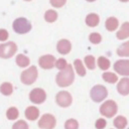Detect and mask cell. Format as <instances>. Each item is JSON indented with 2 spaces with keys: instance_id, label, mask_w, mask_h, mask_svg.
Segmentation results:
<instances>
[{
  "instance_id": "6da1fadb",
  "label": "cell",
  "mask_w": 129,
  "mask_h": 129,
  "mask_svg": "<svg viewBox=\"0 0 129 129\" xmlns=\"http://www.w3.org/2000/svg\"><path fill=\"white\" fill-rule=\"evenodd\" d=\"M75 80V74L73 71V67L71 64H68V67L64 70H61L55 78L56 84L59 87H68L73 84Z\"/></svg>"
},
{
  "instance_id": "7a4b0ae2",
  "label": "cell",
  "mask_w": 129,
  "mask_h": 129,
  "mask_svg": "<svg viewBox=\"0 0 129 129\" xmlns=\"http://www.w3.org/2000/svg\"><path fill=\"white\" fill-rule=\"evenodd\" d=\"M13 29L15 32H17L19 34H24V33H27L28 31H30L31 24L26 18L20 17L13 21Z\"/></svg>"
},
{
  "instance_id": "3957f363",
  "label": "cell",
  "mask_w": 129,
  "mask_h": 129,
  "mask_svg": "<svg viewBox=\"0 0 129 129\" xmlns=\"http://www.w3.org/2000/svg\"><path fill=\"white\" fill-rule=\"evenodd\" d=\"M100 113L108 118L113 117L117 113V105L113 100H108L100 107Z\"/></svg>"
},
{
  "instance_id": "277c9868",
  "label": "cell",
  "mask_w": 129,
  "mask_h": 129,
  "mask_svg": "<svg viewBox=\"0 0 129 129\" xmlns=\"http://www.w3.org/2000/svg\"><path fill=\"white\" fill-rule=\"evenodd\" d=\"M91 98L94 102H102L108 95L107 89L102 85H96L91 90Z\"/></svg>"
},
{
  "instance_id": "5b68a950",
  "label": "cell",
  "mask_w": 129,
  "mask_h": 129,
  "mask_svg": "<svg viewBox=\"0 0 129 129\" xmlns=\"http://www.w3.org/2000/svg\"><path fill=\"white\" fill-rule=\"evenodd\" d=\"M37 78V69L32 66L29 69L25 70L21 74V82L25 85H31L35 82Z\"/></svg>"
},
{
  "instance_id": "8992f818",
  "label": "cell",
  "mask_w": 129,
  "mask_h": 129,
  "mask_svg": "<svg viewBox=\"0 0 129 129\" xmlns=\"http://www.w3.org/2000/svg\"><path fill=\"white\" fill-rule=\"evenodd\" d=\"M16 50H17V46L14 42L9 41L6 43H2L0 45V56L2 58H9L12 55H14Z\"/></svg>"
},
{
  "instance_id": "52a82bcc",
  "label": "cell",
  "mask_w": 129,
  "mask_h": 129,
  "mask_svg": "<svg viewBox=\"0 0 129 129\" xmlns=\"http://www.w3.org/2000/svg\"><path fill=\"white\" fill-rule=\"evenodd\" d=\"M29 99H30V101H31L32 103H34V104H41V103H43V102L45 101V99H46V94H45V92H44L42 89H40V88H35V89H33V90L30 92V94H29Z\"/></svg>"
},
{
  "instance_id": "ba28073f",
  "label": "cell",
  "mask_w": 129,
  "mask_h": 129,
  "mask_svg": "<svg viewBox=\"0 0 129 129\" xmlns=\"http://www.w3.org/2000/svg\"><path fill=\"white\" fill-rule=\"evenodd\" d=\"M55 118L50 114H44L38 121V126L41 129H53L55 126Z\"/></svg>"
},
{
  "instance_id": "9c48e42d",
  "label": "cell",
  "mask_w": 129,
  "mask_h": 129,
  "mask_svg": "<svg viewBox=\"0 0 129 129\" xmlns=\"http://www.w3.org/2000/svg\"><path fill=\"white\" fill-rule=\"evenodd\" d=\"M55 101H56L57 105L60 107H69L72 104L73 99L69 92L61 91V92L57 93V95L55 97Z\"/></svg>"
},
{
  "instance_id": "30bf717a",
  "label": "cell",
  "mask_w": 129,
  "mask_h": 129,
  "mask_svg": "<svg viewBox=\"0 0 129 129\" xmlns=\"http://www.w3.org/2000/svg\"><path fill=\"white\" fill-rule=\"evenodd\" d=\"M116 73L122 76H129V59H119L114 64Z\"/></svg>"
},
{
  "instance_id": "8fae6325",
  "label": "cell",
  "mask_w": 129,
  "mask_h": 129,
  "mask_svg": "<svg viewBox=\"0 0 129 129\" xmlns=\"http://www.w3.org/2000/svg\"><path fill=\"white\" fill-rule=\"evenodd\" d=\"M55 58L53 55L51 54H45L40 56V58L38 59V63L39 66L44 69V70H48V69H52L53 67H55Z\"/></svg>"
},
{
  "instance_id": "7c38bea8",
  "label": "cell",
  "mask_w": 129,
  "mask_h": 129,
  "mask_svg": "<svg viewBox=\"0 0 129 129\" xmlns=\"http://www.w3.org/2000/svg\"><path fill=\"white\" fill-rule=\"evenodd\" d=\"M72 44L68 39H60L56 44V49L61 54H67L71 51Z\"/></svg>"
},
{
  "instance_id": "4fadbf2b",
  "label": "cell",
  "mask_w": 129,
  "mask_h": 129,
  "mask_svg": "<svg viewBox=\"0 0 129 129\" xmlns=\"http://www.w3.org/2000/svg\"><path fill=\"white\" fill-rule=\"evenodd\" d=\"M117 90L123 96L128 95L129 94V79L128 78L121 79V81H119L117 85Z\"/></svg>"
},
{
  "instance_id": "5bb4252c",
  "label": "cell",
  "mask_w": 129,
  "mask_h": 129,
  "mask_svg": "<svg viewBox=\"0 0 129 129\" xmlns=\"http://www.w3.org/2000/svg\"><path fill=\"white\" fill-rule=\"evenodd\" d=\"M38 116H39V110L34 106H30L25 110V117L30 121L36 120Z\"/></svg>"
},
{
  "instance_id": "9a60e30c",
  "label": "cell",
  "mask_w": 129,
  "mask_h": 129,
  "mask_svg": "<svg viewBox=\"0 0 129 129\" xmlns=\"http://www.w3.org/2000/svg\"><path fill=\"white\" fill-rule=\"evenodd\" d=\"M117 37L119 39H125L129 37V22H124L117 32Z\"/></svg>"
},
{
  "instance_id": "2e32d148",
  "label": "cell",
  "mask_w": 129,
  "mask_h": 129,
  "mask_svg": "<svg viewBox=\"0 0 129 129\" xmlns=\"http://www.w3.org/2000/svg\"><path fill=\"white\" fill-rule=\"evenodd\" d=\"M118 25H119V21L115 17H109L105 22V26L109 31H114L118 27Z\"/></svg>"
},
{
  "instance_id": "e0dca14e",
  "label": "cell",
  "mask_w": 129,
  "mask_h": 129,
  "mask_svg": "<svg viewBox=\"0 0 129 129\" xmlns=\"http://www.w3.org/2000/svg\"><path fill=\"white\" fill-rule=\"evenodd\" d=\"M99 21H100V18L95 13H91L86 17V23H87V25H89L91 27H94V26L98 25Z\"/></svg>"
},
{
  "instance_id": "ac0fdd59",
  "label": "cell",
  "mask_w": 129,
  "mask_h": 129,
  "mask_svg": "<svg viewBox=\"0 0 129 129\" xmlns=\"http://www.w3.org/2000/svg\"><path fill=\"white\" fill-rule=\"evenodd\" d=\"M117 53L120 56H129V41L121 44L117 49Z\"/></svg>"
},
{
  "instance_id": "d6986e66",
  "label": "cell",
  "mask_w": 129,
  "mask_h": 129,
  "mask_svg": "<svg viewBox=\"0 0 129 129\" xmlns=\"http://www.w3.org/2000/svg\"><path fill=\"white\" fill-rule=\"evenodd\" d=\"M74 66H75V69H76V72L78 73L79 76L81 77H84L86 75V70L84 68V64L82 62L81 59H76L75 62H74Z\"/></svg>"
},
{
  "instance_id": "ffe728a7",
  "label": "cell",
  "mask_w": 129,
  "mask_h": 129,
  "mask_svg": "<svg viewBox=\"0 0 129 129\" xmlns=\"http://www.w3.org/2000/svg\"><path fill=\"white\" fill-rule=\"evenodd\" d=\"M114 125L118 129H124L126 127V125H127V120L123 116H118L114 120Z\"/></svg>"
},
{
  "instance_id": "44dd1931",
  "label": "cell",
  "mask_w": 129,
  "mask_h": 129,
  "mask_svg": "<svg viewBox=\"0 0 129 129\" xmlns=\"http://www.w3.org/2000/svg\"><path fill=\"white\" fill-rule=\"evenodd\" d=\"M103 80L106 81L107 83H110V84H114L118 81V78L117 76L114 74V73H111V72H107V73H104L103 76H102Z\"/></svg>"
},
{
  "instance_id": "7402d4cb",
  "label": "cell",
  "mask_w": 129,
  "mask_h": 129,
  "mask_svg": "<svg viewBox=\"0 0 129 129\" xmlns=\"http://www.w3.org/2000/svg\"><path fill=\"white\" fill-rule=\"evenodd\" d=\"M16 63L21 68L27 67L29 64V58L23 54H18L16 56Z\"/></svg>"
},
{
  "instance_id": "603a6c76",
  "label": "cell",
  "mask_w": 129,
  "mask_h": 129,
  "mask_svg": "<svg viewBox=\"0 0 129 129\" xmlns=\"http://www.w3.org/2000/svg\"><path fill=\"white\" fill-rule=\"evenodd\" d=\"M98 66L101 70L106 71L110 68V60L108 58H106L105 56H100L98 58Z\"/></svg>"
},
{
  "instance_id": "cb8c5ba5",
  "label": "cell",
  "mask_w": 129,
  "mask_h": 129,
  "mask_svg": "<svg viewBox=\"0 0 129 129\" xmlns=\"http://www.w3.org/2000/svg\"><path fill=\"white\" fill-rule=\"evenodd\" d=\"M57 18V13L54 10H47L44 14V19L47 22H53Z\"/></svg>"
},
{
  "instance_id": "d4e9b609",
  "label": "cell",
  "mask_w": 129,
  "mask_h": 129,
  "mask_svg": "<svg viewBox=\"0 0 129 129\" xmlns=\"http://www.w3.org/2000/svg\"><path fill=\"white\" fill-rule=\"evenodd\" d=\"M0 91L3 95H10L13 91V88H12V85L10 83H3L0 87Z\"/></svg>"
},
{
  "instance_id": "484cf974",
  "label": "cell",
  "mask_w": 129,
  "mask_h": 129,
  "mask_svg": "<svg viewBox=\"0 0 129 129\" xmlns=\"http://www.w3.org/2000/svg\"><path fill=\"white\" fill-rule=\"evenodd\" d=\"M18 115H19L18 110H17L16 108H14V107L9 108V109L7 110V112H6V116H7V118L10 119V120H15V119L18 117Z\"/></svg>"
},
{
  "instance_id": "4316f807",
  "label": "cell",
  "mask_w": 129,
  "mask_h": 129,
  "mask_svg": "<svg viewBox=\"0 0 129 129\" xmlns=\"http://www.w3.org/2000/svg\"><path fill=\"white\" fill-rule=\"evenodd\" d=\"M85 63L87 64L88 69L90 70H94L96 64H95V57L93 55H87L85 57Z\"/></svg>"
},
{
  "instance_id": "83f0119b",
  "label": "cell",
  "mask_w": 129,
  "mask_h": 129,
  "mask_svg": "<svg viewBox=\"0 0 129 129\" xmlns=\"http://www.w3.org/2000/svg\"><path fill=\"white\" fill-rule=\"evenodd\" d=\"M89 39H90V41H91L92 43L97 44V43H100V42H101V40H102V36H101L99 33H97V32H93V33L90 34Z\"/></svg>"
},
{
  "instance_id": "f1b7e54d",
  "label": "cell",
  "mask_w": 129,
  "mask_h": 129,
  "mask_svg": "<svg viewBox=\"0 0 129 129\" xmlns=\"http://www.w3.org/2000/svg\"><path fill=\"white\" fill-rule=\"evenodd\" d=\"M78 127H79V124L75 119H69L64 124L66 129H78Z\"/></svg>"
},
{
  "instance_id": "f546056e",
  "label": "cell",
  "mask_w": 129,
  "mask_h": 129,
  "mask_svg": "<svg viewBox=\"0 0 129 129\" xmlns=\"http://www.w3.org/2000/svg\"><path fill=\"white\" fill-rule=\"evenodd\" d=\"M12 129H28V125L26 122H24L23 120H19L16 123L13 124Z\"/></svg>"
},
{
  "instance_id": "4dcf8cb0",
  "label": "cell",
  "mask_w": 129,
  "mask_h": 129,
  "mask_svg": "<svg viewBox=\"0 0 129 129\" xmlns=\"http://www.w3.org/2000/svg\"><path fill=\"white\" fill-rule=\"evenodd\" d=\"M55 67L58 69V70H64L67 67H68V63H67V60L64 58H59L55 61Z\"/></svg>"
},
{
  "instance_id": "1f68e13d",
  "label": "cell",
  "mask_w": 129,
  "mask_h": 129,
  "mask_svg": "<svg viewBox=\"0 0 129 129\" xmlns=\"http://www.w3.org/2000/svg\"><path fill=\"white\" fill-rule=\"evenodd\" d=\"M49 2H50V4H51L53 7L59 8V7H62V6L66 4L67 0H49Z\"/></svg>"
},
{
  "instance_id": "d6a6232c",
  "label": "cell",
  "mask_w": 129,
  "mask_h": 129,
  "mask_svg": "<svg viewBox=\"0 0 129 129\" xmlns=\"http://www.w3.org/2000/svg\"><path fill=\"white\" fill-rule=\"evenodd\" d=\"M106 124H107L106 120L101 118V119H98V120L96 121L95 126H96V128H97V129H103V128L106 126Z\"/></svg>"
},
{
  "instance_id": "836d02e7",
  "label": "cell",
  "mask_w": 129,
  "mask_h": 129,
  "mask_svg": "<svg viewBox=\"0 0 129 129\" xmlns=\"http://www.w3.org/2000/svg\"><path fill=\"white\" fill-rule=\"evenodd\" d=\"M8 38V32L5 29H0V40L4 41Z\"/></svg>"
},
{
  "instance_id": "e575fe53",
  "label": "cell",
  "mask_w": 129,
  "mask_h": 129,
  "mask_svg": "<svg viewBox=\"0 0 129 129\" xmlns=\"http://www.w3.org/2000/svg\"><path fill=\"white\" fill-rule=\"evenodd\" d=\"M120 1H121V2H128L129 0H120Z\"/></svg>"
},
{
  "instance_id": "d590c367",
  "label": "cell",
  "mask_w": 129,
  "mask_h": 129,
  "mask_svg": "<svg viewBox=\"0 0 129 129\" xmlns=\"http://www.w3.org/2000/svg\"><path fill=\"white\" fill-rule=\"evenodd\" d=\"M87 1H89V2H93V1H95V0H87Z\"/></svg>"
},
{
  "instance_id": "8d00e7d4",
  "label": "cell",
  "mask_w": 129,
  "mask_h": 129,
  "mask_svg": "<svg viewBox=\"0 0 129 129\" xmlns=\"http://www.w3.org/2000/svg\"><path fill=\"white\" fill-rule=\"evenodd\" d=\"M25 1H30V0H25Z\"/></svg>"
}]
</instances>
